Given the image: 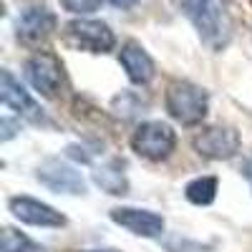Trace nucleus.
I'll list each match as a JSON object with an SVG mask.
<instances>
[{"instance_id": "f257e3e1", "label": "nucleus", "mask_w": 252, "mask_h": 252, "mask_svg": "<svg viewBox=\"0 0 252 252\" xmlns=\"http://www.w3.org/2000/svg\"><path fill=\"white\" fill-rule=\"evenodd\" d=\"M166 111L174 121H179L182 126H197L204 121L207 111H209V96L202 86L189 81H174L166 86Z\"/></svg>"}, {"instance_id": "f03ea898", "label": "nucleus", "mask_w": 252, "mask_h": 252, "mask_svg": "<svg viewBox=\"0 0 252 252\" xmlns=\"http://www.w3.org/2000/svg\"><path fill=\"white\" fill-rule=\"evenodd\" d=\"M174 146H177V134L164 121H144L131 134V149L141 159H149V161L169 159Z\"/></svg>"}, {"instance_id": "7ed1b4c3", "label": "nucleus", "mask_w": 252, "mask_h": 252, "mask_svg": "<svg viewBox=\"0 0 252 252\" xmlns=\"http://www.w3.org/2000/svg\"><path fill=\"white\" fill-rule=\"evenodd\" d=\"M63 35H66L68 46L86 53H109L116 46L114 31L103 20H94V18H73L63 28Z\"/></svg>"}, {"instance_id": "20e7f679", "label": "nucleus", "mask_w": 252, "mask_h": 252, "mask_svg": "<svg viewBox=\"0 0 252 252\" xmlns=\"http://www.w3.org/2000/svg\"><path fill=\"white\" fill-rule=\"evenodd\" d=\"M187 18L194 23L199 35L207 40L209 46H224L227 43V26H224V15H220L215 0H179Z\"/></svg>"}, {"instance_id": "39448f33", "label": "nucleus", "mask_w": 252, "mask_h": 252, "mask_svg": "<svg viewBox=\"0 0 252 252\" xmlns=\"http://www.w3.org/2000/svg\"><path fill=\"white\" fill-rule=\"evenodd\" d=\"M192 146L204 159H212V161L232 159L240 152V134L232 126H207V129L194 134Z\"/></svg>"}, {"instance_id": "423d86ee", "label": "nucleus", "mask_w": 252, "mask_h": 252, "mask_svg": "<svg viewBox=\"0 0 252 252\" xmlns=\"http://www.w3.org/2000/svg\"><path fill=\"white\" fill-rule=\"evenodd\" d=\"M26 78L31 81V86L38 94L51 98L58 94L63 83V63L51 51H38L26 61Z\"/></svg>"}, {"instance_id": "0eeeda50", "label": "nucleus", "mask_w": 252, "mask_h": 252, "mask_svg": "<svg viewBox=\"0 0 252 252\" xmlns=\"http://www.w3.org/2000/svg\"><path fill=\"white\" fill-rule=\"evenodd\" d=\"M35 179L58 194H86V189H89L83 174L76 166L61 161V159H46L38 166Z\"/></svg>"}, {"instance_id": "6e6552de", "label": "nucleus", "mask_w": 252, "mask_h": 252, "mask_svg": "<svg viewBox=\"0 0 252 252\" xmlns=\"http://www.w3.org/2000/svg\"><path fill=\"white\" fill-rule=\"evenodd\" d=\"M56 15L43 8V5H33L26 8L15 18V38L26 46H40L43 40H48L56 31Z\"/></svg>"}, {"instance_id": "1a4fd4ad", "label": "nucleus", "mask_w": 252, "mask_h": 252, "mask_svg": "<svg viewBox=\"0 0 252 252\" xmlns=\"http://www.w3.org/2000/svg\"><path fill=\"white\" fill-rule=\"evenodd\" d=\"M0 98H3V103L8 109H13L18 116H23L33 124H51L43 114V109L38 106V103L31 98V94L20 86V81L13 78L10 71H0Z\"/></svg>"}, {"instance_id": "9d476101", "label": "nucleus", "mask_w": 252, "mask_h": 252, "mask_svg": "<svg viewBox=\"0 0 252 252\" xmlns=\"http://www.w3.org/2000/svg\"><path fill=\"white\" fill-rule=\"evenodd\" d=\"M111 220L124 227L126 232L136 237H161L164 232V217L152 212V209H136V207H114Z\"/></svg>"}, {"instance_id": "9b49d317", "label": "nucleus", "mask_w": 252, "mask_h": 252, "mask_svg": "<svg viewBox=\"0 0 252 252\" xmlns=\"http://www.w3.org/2000/svg\"><path fill=\"white\" fill-rule=\"evenodd\" d=\"M8 207H10L15 220L33 224V227H63L66 224V217H63L56 207L40 202V199H33V197H23V194L10 197Z\"/></svg>"}, {"instance_id": "f8f14e48", "label": "nucleus", "mask_w": 252, "mask_h": 252, "mask_svg": "<svg viewBox=\"0 0 252 252\" xmlns=\"http://www.w3.org/2000/svg\"><path fill=\"white\" fill-rule=\"evenodd\" d=\"M119 63L124 66L129 81L136 83V86H146V83L154 78V61H152V56L144 51V46L134 43V40H129V43L121 46Z\"/></svg>"}, {"instance_id": "ddd939ff", "label": "nucleus", "mask_w": 252, "mask_h": 252, "mask_svg": "<svg viewBox=\"0 0 252 252\" xmlns=\"http://www.w3.org/2000/svg\"><path fill=\"white\" fill-rule=\"evenodd\" d=\"M94 182L103 189V192H109V194H126V192H129V182H126L119 161L98 166V169L94 172Z\"/></svg>"}, {"instance_id": "4468645a", "label": "nucleus", "mask_w": 252, "mask_h": 252, "mask_svg": "<svg viewBox=\"0 0 252 252\" xmlns=\"http://www.w3.org/2000/svg\"><path fill=\"white\" fill-rule=\"evenodd\" d=\"M184 197L197 204V207H207L212 204L217 197V179L215 177H197L184 187Z\"/></svg>"}, {"instance_id": "2eb2a0df", "label": "nucleus", "mask_w": 252, "mask_h": 252, "mask_svg": "<svg viewBox=\"0 0 252 252\" xmlns=\"http://www.w3.org/2000/svg\"><path fill=\"white\" fill-rule=\"evenodd\" d=\"M35 245L13 227H5L3 229V242H0V252H33Z\"/></svg>"}, {"instance_id": "dca6fc26", "label": "nucleus", "mask_w": 252, "mask_h": 252, "mask_svg": "<svg viewBox=\"0 0 252 252\" xmlns=\"http://www.w3.org/2000/svg\"><path fill=\"white\" fill-rule=\"evenodd\" d=\"M61 5H63V10H68V13L83 18V15L96 13L101 8V0H61Z\"/></svg>"}, {"instance_id": "f3484780", "label": "nucleus", "mask_w": 252, "mask_h": 252, "mask_svg": "<svg viewBox=\"0 0 252 252\" xmlns=\"http://www.w3.org/2000/svg\"><path fill=\"white\" fill-rule=\"evenodd\" d=\"M111 5H116V8H121V10H129V8H134L139 0H109Z\"/></svg>"}, {"instance_id": "a211bd4d", "label": "nucleus", "mask_w": 252, "mask_h": 252, "mask_svg": "<svg viewBox=\"0 0 252 252\" xmlns=\"http://www.w3.org/2000/svg\"><path fill=\"white\" fill-rule=\"evenodd\" d=\"M242 174H245V179H247V184H250V189H252V157L245 161V166H242Z\"/></svg>"}, {"instance_id": "6ab92c4d", "label": "nucleus", "mask_w": 252, "mask_h": 252, "mask_svg": "<svg viewBox=\"0 0 252 252\" xmlns=\"http://www.w3.org/2000/svg\"><path fill=\"white\" fill-rule=\"evenodd\" d=\"M86 252H119V250H86Z\"/></svg>"}]
</instances>
